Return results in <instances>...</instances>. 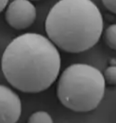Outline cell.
<instances>
[{
    "mask_svg": "<svg viewBox=\"0 0 116 123\" xmlns=\"http://www.w3.org/2000/svg\"><path fill=\"white\" fill-rule=\"evenodd\" d=\"M27 123H53V121L49 112L36 111L29 116Z\"/></svg>",
    "mask_w": 116,
    "mask_h": 123,
    "instance_id": "cell-6",
    "label": "cell"
},
{
    "mask_svg": "<svg viewBox=\"0 0 116 123\" xmlns=\"http://www.w3.org/2000/svg\"><path fill=\"white\" fill-rule=\"evenodd\" d=\"M45 30L58 49L82 53L98 42L103 31V16L91 0H59L50 9Z\"/></svg>",
    "mask_w": 116,
    "mask_h": 123,
    "instance_id": "cell-2",
    "label": "cell"
},
{
    "mask_svg": "<svg viewBox=\"0 0 116 123\" xmlns=\"http://www.w3.org/2000/svg\"><path fill=\"white\" fill-rule=\"evenodd\" d=\"M29 1H39V0H29Z\"/></svg>",
    "mask_w": 116,
    "mask_h": 123,
    "instance_id": "cell-11",
    "label": "cell"
},
{
    "mask_svg": "<svg viewBox=\"0 0 116 123\" xmlns=\"http://www.w3.org/2000/svg\"><path fill=\"white\" fill-rule=\"evenodd\" d=\"M105 82L108 85L115 86L116 84V66H108L103 73Z\"/></svg>",
    "mask_w": 116,
    "mask_h": 123,
    "instance_id": "cell-8",
    "label": "cell"
},
{
    "mask_svg": "<svg viewBox=\"0 0 116 123\" xmlns=\"http://www.w3.org/2000/svg\"><path fill=\"white\" fill-rule=\"evenodd\" d=\"M9 0H0V13L6 7Z\"/></svg>",
    "mask_w": 116,
    "mask_h": 123,
    "instance_id": "cell-10",
    "label": "cell"
},
{
    "mask_svg": "<svg viewBox=\"0 0 116 123\" xmlns=\"http://www.w3.org/2000/svg\"><path fill=\"white\" fill-rule=\"evenodd\" d=\"M105 82L94 66L74 63L61 74L56 86L60 103L76 112H88L98 107L104 97Z\"/></svg>",
    "mask_w": 116,
    "mask_h": 123,
    "instance_id": "cell-3",
    "label": "cell"
},
{
    "mask_svg": "<svg viewBox=\"0 0 116 123\" xmlns=\"http://www.w3.org/2000/svg\"><path fill=\"white\" fill-rule=\"evenodd\" d=\"M21 101L16 92L0 84V123H17L21 115Z\"/></svg>",
    "mask_w": 116,
    "mask_h": 123,
    "instance_id": "cell-5",
    "label": "cell"
},
{
    "mask_svg": "<svg viewBox=\"0 0 116 123\" xmlns=\"http://www.w3.org/2000/svg\"><path fill=\"white\" fill-rule=\"evenodd\" d=\"M36 7L29 0H14L5 12L6 23L16 30H24L30 27L36 20Z\"/></svg>",
    "mask_w": 116,
    "mask_h": 123,
    "instance_id": "cell-4",
    "label": "cell"
},
{
    "mask_svg": "<svg viewBox=\"0 0 116 123\" xmlns=\"http://www.w3.org/2000/svg\"><path fill=\"white\" fill-rule=\"evenodd\" d=\"M104 41L106 45L111 49H116V25H110L105 31Z\"/></svg>",
    "mask_w": 116,
    "mask_h": 123,
    "instance_id": "cell-7",
    "label": "cell"
},
{
    "mask_svg": "<svg viewBox=\"0 0 116 123\" xmlns=\"http://www.w3.org/2000/svg\"><path fill=\"white\" fill-rule=\"evenodd\" d=\"M61 66L58 48L37 33L14 38L1 60V71L7 82L25 93H39L49 88L58 78Z\"/></svg>",
    "mask_w": 116,
    "mask_h": 123,
    "instance_id": "cell-1",
    "label": "cell"
},
{
    "mask_svg": "<svg viewBox=\"0 0 116 123\" xmlns=\"http://www.w3.org/2000/svg\"><path fill=\"white\" fill-rule=\"evenodd\" d=\"M105 7L111 13H116V0H101Z\"/></svg>",
    "mask_w": 116,
    "mask_h": 123,
    "instance_id": "cell-9",
    "label": "cell"
}]
</instances>
